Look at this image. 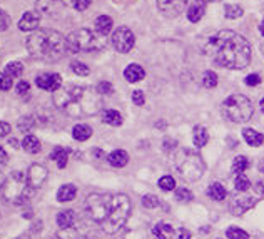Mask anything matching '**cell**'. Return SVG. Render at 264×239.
Returning <instances> with one entry per match:
<instances>
[{
  "instance_id": "cell-1",
  "label": "cell",
  "mask_w": 264,
  "mask_h": 239,
  "mask_svg": "<svg viewBox=\"0 0 264 239\" xmlns=\"http://www.w3.org/2000/svg\"><path fill=\"white\" fill-rule=\"evenodd\" d=\"M85 211L90 221L96 222L104 233L116 234L131 216V199L125 194H90L85 199Z\"/></svg>"
},
{
  "instance_id": "cell-2",
  "label": "cell",
  "mask_w": 264,
  "mask_h": 239,
  "mask_svg": "<svg viewBox=\"0 0 264 239\" xmlns=\"http://www.w3.org/2000/svg\"><path fill=\"white\" fill-rule=\"evenodd\" d=\"M206 54L214 59L221 67L239 70L251 62V45L243 35L232 30H221L209 37Z\"/></svg>"
},
{
  "instance_id": "cell-3",
  "label": "cell",
  "mask_w": 264,
  "mask_h": 239,
  "mask_svg": "<svg viewBox=\"0 0 264 239\" xmlns=\"http://www.w3.org/2000/svg\"><path fill=\"white\" fill-rule=\"evenodd\" d=\"M30 57L37 60H59L69 54L67 39L61 32L50 29H42L29 35L25 42Z\"/></svg>"
},
{
  "instance_id": "cell-4",
  "label": "cell",
  "mask_w": 264,
  "mask_h": 239,
  "mask_svg": "<svg viewBox=\"0 0 264 239\" xmlns=\"http://www.w3.org/2000/svg\"><path fill=\"white\" fill-rule=\"evenodd\" d=\"M35 187L30 184L25 172L15 171L3 181L0 187V199L12 206H23L32 199Z\"/></svg>"
},
{
  "instance_id": "cell-5",
  "label": "cell",
  "mask_w": 264,
  "mask_h": 239,
  "mask_svg": "<svg viewBox=\"0 0 264 239\" xmlns=\"http://www.w3.org/2000/svg\"><path fill=\"white\" fill-rule=\"evenodd\" d=\"M174 166L179 176L187 182H196L198 179L203 178L206 171V164L198 152L191 149H179L174 156Z\"/></svg>"
},
{
  "instance_id": "cell-6",
  "label": "cell",
  "mask_w": 264,
  "mask_h": 239,
  "mask_svg": "<svg viewBox=\"0 0 264 239\" xmlns=\"http://www.w3.org/2000/svg\"><path fill=\"white\" fill-rule=\"evenodd\" d=\"M65 39H67V50L70 54L96 52V50L104 49L105 44H107L104 35L89 29H79L70 35H67Z\"/></svg>"
},
{
  "instance_id": "cell-7",
  "label": "cell",
  "mask_w": 264,
  "mask_h": 239,
  "mask_svg": "<svg viewBox=\"0 0 264 239\" xmlns=\"http://www.w3.org/2000/svg\"><path fill=\"white\" fill-rule=\"evenodd\" d=\"M223 112L232 122H247L253 116V102L243 94H232L223 102Z\"/></svg>"
},
{
  "instance_id": "cell-8",
  "label": "cell",
  "mask_w": 264,
  "mask_h": 239,
  "mask_svg": "<svg viewBox=\"0 0 264 239\" xmlns=\"http://www.w3.org/2000/svg\"><path fill=\"white\" fill-rule=\"evenodd\" d=\"M85 96V87L82 85H67L64 89H59L54 92V102L59 107H69L70 104L81 102Z\"/></svg>"
},
{
  "instance_id": "cell-9",
  "label": "cell",
  "mask_w": 264,
  "mask_h": 239,
  "mask_svg": "<svg viewBox=\"0 0 264 239\" xmlns=\"http://www.w3.org/2000/svg\"><path fill=\"white\" fill-rule=\"evenodd\" d=\"M134 42H136L134 34L131 32V29H127V27H119V29L112 34V44L116 47L117 52H121V54H127L134 47Z\"/></svg>"
},
{
  "instance_id": "cell-10",
  "label": "cell",
  "mask_w": 264,
  "mask_h": 239,
  "mask_svg": "<svg viewBox=\"0 0 264 239\" xmlns=\"http://www.w3.org/2000/svg\"><path fill=\"white\" fill-rule=\"evenodd\" d=\"M258 199L251 198V196H246V194H236L232 196V199L229 201V209L234 216H241L246 211H249L253 207Z\"/></svg>"
},
{
  "instance_id": "cell-11",
  "label": "cell",
  "mask_w": 264,
  "mask_h": 239,
  "mask_svg": "<svg viewBox=\"0 0 264 239\" xmlns=\"http://www.w3.org/2000/svg\"><path fill=\"white\" fill-rule=\"evenodd\" d=\"M35 84H37V87L44 89V91L55 92V91L61 89L62 77L59 76V74H54V72H45V74H41V76L35 79Z\"/></svg>"
},
{
  "instance_id": "cell-12",
  "label": "cell",
  "mask_w": 264,
  "mask_h": 239,
  "mask_svg": "<svg viewBox=\"0 0 264 239\" xmlns=\"http://www.w3.org/2000/svg\"><path fill=\"white\" fill-rule=\"evenodd\" d=\"M189 0H157V9H159L165 17H176L184 10Z\"/></svg>"
},
{
  "instance_id": "cell-13",
  "label": "cell",
  "mask_w": 264,
  "mask_h": 239,
  "mask_svg": "<svg viewBox=\"0 0 264 239\" xmlns=\"http://www.w3.org/2000/svg\"><path fill=\"white\" fill-rule=\"evenodd\" d=\"M39 23H41V14L39 12H25L19 20V29L22 32H32L39 27Z\"/></svg>"
},
{
  "instance_id": "cell-14",
  "label": "cell",
  "mask_w": 264,
  "mask_h": 239,
  "mask_svg": "<svg viewBox=\"0 0 264 239\" xmlns=\"http://www.w3.org/2000/svg\"><path fill=\"white\" fill-rule=\"evenodd\" d=\"M27 178H29L30 184L37 189V187H41L42 182L47 179V169L44 166H41V164H32L29 172H27Z\"/></svg>"
},
{
  "instance_id": "cell-15",
  "label": "cell",
  "mask_w": 264,
  "mask_h": 239,
  "mask_svg": "<svg viewBox=\"0 0 264 239\" xmlns=\"http://www.w3.org/2000/svg\"><path fill=\"white\" fill-rule=\"evenodd\" d=\"M204 12H206V2H203V0H196L194 3H192L191 7H189L187 10V19L191 22H199L201 19H203Z\"/></svg>"
},
{
  "instance_id": "cell-16",
  "label": "cell",
  "mask_w": 264,
  "mask_h": 239,
  "mask_svg": "<svg viewBox=\"0 0 264 239\" xmlns=\"http://www.w3.org/2000/svg\"><path fill=\"white\" fill-rule=\"evenodd\" d=\"M77 196V187L74 184H64L61 186V189L57 191V201L59 202H69L74 201Z\"/></svg>"
},
{
  "instance_id": "cell-17",
  "label": "cell",
  "mask_w": 264,
  "mask_h": 239,
  "mask_svg": "<svg viewBox=\"0 0 264 239\" xmlns=\"http://www.w3.org/2000/svg\"><path fill=\"white\" fill-rule=\"evenodd\" d=\"M107 160L112 167H124L129 162V154L125 151H122V149H117V151L110 152Z\"/></svg>"
},
{
  "instance_id": "cell-18",
  "label": "cell",
  "mask_w": 264,
  "mask_h": 239,
  "mask_svg": "<svg viewBox=\"0 0 264 239\" xmlns=\"http://www.w3.org/2000/svg\"><path fill=\"white\" fill-rule=\"evenodd\" d=\"M55 221H57V224L61 229H70L74 226V222H76V216H74L72 211L65 209V211H61V213L57 214Z\"/></svg>"
},
{
  "instance_id": "cell-19",
  "label": "cell",
  "mask_w": 264,
  "mask_h": 239,
  "mask_svg": "<svg viewBox=\"0 0 264 239\" xmlns=\"http://www.w3.org/2000/svg\"><path fill=\"white\" fill-rule=\"evenodd\" d=\"M144 76H145L144 69L141 67V65H137V64H131L127 69L124 70V77L127 79V82H132V84H134V82L142 80Z\"/></svg>"
},
{
  "instance_id": "cell-20",
  "label": "cell",
  "mask_w": 264,
  "mask_h": 239,
  "mask_svg": "<svg viewBox=\"0 0 264 239\" xmlns=\"http://www.w3.org/2000/svg\"><path fill=\"white\" fill-rule=\"evenodd\" d=\"M243 136H244V140L253 147L261 146V144L264 142V136L261 134V132L254 131V129H244Z\"/></svg>"
},
{
  "instance_id": "cell-21",
  "label": "cell",
  "mask_w": 264,
  "mask_h": 239,
  "mask_svg": "<svg viewBox=\"0 0 264 239\" xmlns=\"http://www.w3.org/2000/svg\"><path fill=\"white\" fill-rule=\"evenodd\" d=\"M152 233H154L156 239H169L174 236V228L171 224H165V222H159V224L154 226Z\"/></svg>"
},
{
  "instance_id": "cell-22",
  "label": "cell",
  "mask_w": 264,
  "mask_h": 239,
  "mask_svg": "<svg viewBox=\"0 0 264 239\" xmlns=\"http://www.w3.org/2000/svg\"><path fill=\"white\" fill-rule=\"evenodd\" d=\"M112 19L109 17V15H101V17H97L96 20V32H99L101 35H107L110 30H112Z\"/></svg>"
},
{
  "instance_id": "cell-23",
  "label": "cell",
  "mask_w": 264,
  "mask_h": 239,
  "mask_svg": "<svg viewBox=\"0 0 264 239\" xmlns=\"http://www.w3.org/2000/svg\"><path fill=\"white\" fill-rule=\"evenodd\" d=\"M72 136L76 140L84 142V140H87L89 137L92 136V129H90L87 124H77V125H74V129H72Z\"/></svg>"
},
{
  "instance_id": "cell-24",
  "label": "cell",
  "mask_w": 264,
  "mask_h": 239,
  "mask_svg": "<svg viewBox=\"0 0 264 239\" xmlns=\"http://www.w3.org/2000/svg\"><path fill=\"white\" fill-rule=\"evenodd\" d=\"M192 140H194V146L198 149L204 147L207 144V140H209V134H207V131L203 127V125H196L194 127V137H192Z\"/></svg>"
},
{
  "instance_id": "cell-25",
  "label": "cell",
  "mask_w": 264,
  "mask_h": 239,
  "mask_svg": "<svg viewBox=\"0 0 264 239\" xmlns=\"http://www.w3.org/2000/svg\"><path fill=\"white\" fill-rule=\"evenodd\" d=\"M50 159L52 160H55L57 162V166L61 167H65L67 166V159H69V151L67 149H64V147H61V146H57L52 151V154H50Z\"/></svg>"
},
{
  "instance_id": "cell-26",
  "label": "cell",
  "mask_w": 264,
  "mask_h": 239,
  "mask_svg": "<svg viewBox=\"0 0 264 239\" xmlns=\"http://www.w3.org/2000/svg\"><path fill=\"white\" fill-rule=\"evenodd\" d=\"M22 147L25 149L29 154H37V152H41V140L37 139L35 136H25V139H23L22 142Z\"/></svg>"
},
{
  "instance_id": "cell-27",
  "label": "cell",
  "mask_w": 264,
  "mask_h": 239,
  "mask_svg": "<svg viewBox=\"0 0 264 239\" xmlns=\"http://www.w3.org/2000/svg\"><path fill=\"white\" fill-rule=\"evenodd\" d=\"M207 196H209L211 199H214V201H224V198H226V189H224L223 184L214 182L207 187Z\"/></svg>"
},
{
  "instance_id": "cell-28",
  "label": "cell",
  "mask_w": 264,
  "mask_h": 239,
  "mask_svg": "<svg viewBox=\"0 0 264 239\" xmlns=\"http://www.w3.org/2000/svg\"><path fill=\"white\" fill-rule=\"evenodd\" d=\"M54 239H90V238H87L82 233H79V231H76L74 228H70V229H61L54 236Z\"/></svg>"
},
{
  "instance_id": "cell-29",
  "label": "cell",
  "mask_w": 264,
  "mask_h": 239,
  "mask_svg": "<svg viewBox=\"0 0 264 239\" xmlns=\"http://www.w3.org/2000/svg\"><path fill=\"white\" fill-rule=\"evenodd\" d=\"M102 120L109 125H121L122 124V116H121V112L109 109V111L102 112Z\"/></svg>"
},
{
  "instance_id": "cell-30",
  "label": "cell",
  "mask_w": 264,
  "mask_h": 239,
  "mask_svg": "<svg viewBox=\"0 0 264 239\" xmlns=\"http://www.w3.org/2000/svg\"><path fill=\"white\" fill-rule=\"evenodd\" d=\"M249 166H251V162L246 156H238V158L234 159V162H232V172H234L236 176L243 174L246 169H249Z\"/></svg>"
},
{
  "instance_id": "cell-31",
  "label": "cell",
  "mask_w": 264,
  "mask_h": 239,
  "mask_svg": "<svg viewBox=\"0 0 264 239\" xmlns=\"http://www.w3.org/2000/svg\"><path fill=\"white\" fill-rule=\"evenodd\" d=\"M251 187V181L247 179V176L244 174H238L234 179V189L238 191V193H246L247 189Z\"/></svg>"
},
{
  "instance_id": "cell-32",
  "label": "cell",
  "mask_w": 264,
  "mask_h": 239,
  "mask_svg": "<svg viewBox=\"0 0 264 239\" xmlns=\"http://www.w3.org/2000/svg\"><path fill=\"white\" fill-rule=\"evenodd\" d=\"M3 72H5L9 77H12V79H15V77H20L22 76L23 65L20 64V62H10V64H7V67H5Z\"/></svg>"
},
{
  "instance_id": "cell-33",
  "label": "cell",
  "mask_w": 264,
  "mask_h": 239,
  "mask_svg": "<svg viewBox=\"0 0 264 239\" xmlns=\"http://www.w3.org/2000/svg\"><path fill=\"white\" fill-rule=\"evenodd\" d=\"M37 9L42 14H50V12H57V0H39Z\"/></svg>"
},
{
  "instance_id": "cell-34",
  "label": "cell",
  "mask_w": 264,
  "mask_h": 239,
  "mask_svg": "<svg viewBox=\"0 0 264 239\" xmlns=\"http://www.w3.org/2000/svg\"><path fill=\"white\" fill-rule=\"evenodd\" d=\"M203 84H204V87H207V89H214L216 85H218V74L212 72V70H207V72H204Z\"/></svg>"
},
{
  "instance_id": "cell-35",
  "label": "cell",
  "mask_w": 264,
  "mask_h": 239,
  "mask_svg": "<svg viewBox=\"0 0 264 239\" xmlns=\"http://www.w3.org/2000/svg\"><path fill=\"white\" fill-rule=\"evenodd\" d=\"M244 14L241 5H226L224 7V15L227 19H238Z\"/></svg>"
},
{
  "instance_id": "cell-36",
  "label": "cell",
  "mask_w": 264,
  "mask_h": 239,
  "mask_svg": "<svg viewBox=\"0 0 264 239\" xmlns=\"http://www.w3.org/2000/svg\"><path fill=\"white\" fill-rule=\"evenodd\" d=\"M159 187L162 191H172L176 189V179L172 176H164L159 179Z\"/></svg>"
},
{
  "instance_id": "cell-37",
  "label": "cell",
  "mask_w": 264,
  "mask_h": 239,
  "mask_svg": "<svg viewBox=\"0 0 264 239\" xmlns=\"http://www.w3.org/2000/svg\"><path fill=\"white\" fill-rule=\"evenodd\" d=\"M227 239H249V234L239 228H229L226 233Z\"/></svg>"
},
{
  "instance_id": "cell-38",
  "label": "cell",
  "mask_w": 264,
  "mask_h": 239,
  "mask_svg": "<svg viewBox=\"0 0 264 239\" xmlns=\"http://www.w3.org/2000/svg\"><path fill=\"white\" fill-rule=\"evenodd\" d=\"M176 199L177 201H184V202H189L192 199V193L186 187H179L176 189Z\"/></svg>"
},
{
  "instance_id": "cell-39",
  "label": "cell",
  "mask_w": 264,
  "mask_h": 239,
  "mask_svg": "<svg viewBox=\"0 0 264 239\" xmlns=\"http://www.w3.org/2000/svg\"><path fill=\"white\" fill-rule=\"evenodd\" d=\"M72 70L77 74V76H81V77H85V76H89V67L85 64H82V62H72Z\"/></svg>"
},
{
  "instance_id": "cell-40",
  "label": "cell",
  "mask_w": 264,
  "mask_h": 239,
  "mask_svg": "<svg viewBox=\"0 0 264 239\" xmlns=\"http://www.w3.org/2000/svg\"><path fill=\"white\" fill-rule=\"evenodd\" d=\"M142 206L147 207V209H152V207H157L159 206V199L156 198V196L152 194H147L142 198Z\"/></svg>"
},
{
  "instance_id": "cell-41",
  "label": "cell",
  "mask_w": 264,
  "mask_h": 239,
  "mask_svg": "<svg viewBox=\"0 0 264 239\" xmlns=\"http://www.w3.org/2000/svg\"><path fill=\"white\" fill-rule=\"evenodd\" d=\"M15 91H17V94L20 97H27L30 94V84H29V82H25V80H20L17 84V87H15Z\"/></svg>"
},
{
  "instance_id": "cell-42",
  "label": "cell",
  "mask_w": 264,
  "mask_h": 239,
  "mask_svg": "<svg viewBox=\"0 0 264 239\" xmlns=\"http://www.w3.org/2000/svg\"><path fill=\"white\" fill-rule=\"evenodd\" d=\"M9 89H12V77L5 72H0V91H9Z\"/></svg>"
},
{
  "instance_id": "cell-43",
  "label": "cell",
  "mask_w": 264,
  "mask_h": 239,
  "mask_svg": "<svg viewBox=\"0 0 264 239\" xmlns=\"http://www.w3.org/2000/svg\"><path fill=\"white\" fill-rule=\"evenodd\" d=\"M9 25H10V17L7 15V12H3L0 9V32L9 29Z\"/></svg>"
},
{
  "instance_id": "cell-44",
  "label": "cell",
  "mask_w": 264,
  "mask_h": 239,
  "mask_svg": "<svg viewBox=\"0 0 264 239\" xmlns=\"http://www.w3.org/2000/svg\"><path fill=\"white\" fill-rule=\"evenodd\" d=\"M144 100H145V97H144L142 91H134L132 92V102L136 105H144Z\"/></svg>"
},
{
  "instance_id": "cell-45",
  "label": "cell",
  "mask_w": 264,
  "mask_h": 239,
  "mask_svg": "<svg viewBox=\"0 0 264 239\" xmlns=\"http://www.w3.org/2000/svg\"><path fill=\"white\" fill-rule=\"evenodd\" d=\"M97 92L99 94H110L112 92V84L110 82H101L99 85H97Z\"/></svg>"
},
{
  "instance_id": "cell-46",
  "label": "cell",
  "mask_w": 264,
  "mask_h": 239,
  "mask_svg": "<svg viewBox=\"0 0 264 239\" xmlns=\"http://www.w3.org/2000/svg\"><path fill=\"white\" fill-rule=\"evenodd\" d=\"M72 5L76 10H85L90 5V0H72Z\"/></svg>"
},
{
  "instance_id": "cell-47",
  "label": "cell",
  "mask_w": 264,
  "mask_h": 239,
  "mask_svg": "<svg viewBox=\"0 0 264 239\" xmlns=\"http://www.w3.org/2000/svg\"><path fill=\"white\" fill-rule=\"evenodd\" d=\"M244 82H246L247 85H259L261 84V77H259L258 74H249Z\"/></svg>"
},
{
  "instance_id": "cell-48",
  "label": "cell",
  "mask_w": 264,
  "mask_h": 239,
  "mask_svg": "<svg viewBox=\"0 0 264 239\" xmlns=\"http://www.w3.org/2000/svg\"><path fill=\"white\" fill-rule=\"evenodd\" d=\"M9 132H10V125L7 122H0V139L9 136Z\"/></svg>"
},
{
  "instance_id": "cell-49",
  "label": "cell",
  "mask_w": 264,
  "mask_h": 239,
  "mask_svg": "<svg viewBox=\"0 0 264 239\" xmlns=\"http://www.w3.org/2000/svg\"><path fill=\"white\" fill-rule=\"evenodd\" d=\"M7 162H9V154H7V152L3 151V147L0 146V167L7 166Z\"/></svg>"
},
{
  "instance_id": "cell-50",
  "label": "cell",
  "mask_w": 264,
  "mask_h": 239,
  "mask_svg": "<svg viewBox=\"0 0 264 239\" xmlns=\"http://www.w3.org/2000/svg\"><path fill=\"white\" fill-rule=\"evenodd\" d=\"M176 239H191V233H189L187 229L181 228L179 231H177V234H176Z\"/></svg>"
},
{
  "instance_id": "cell-51",
  "label": "cell",
  "mask_w": 264,
  "mask_h": 239,
  "mask_svg": "<svg viewBox=\"0 0 264 239\" xmlns=\"http://www.w3.org/2000/svg\"><path fill=\"white\" fill-rule=\"evenodd\" d=\"M10 144H12V147H20V146H19V140H15V139H12Z\"/></svg>"
},
{
  "instance_id": "cell-52",
  "label": "cell",
  "mask_w": 264,
  "mask_h": 239,
  "mask_svg": "<svg viewBox=\"0 0 264 239\" xmlns=\"http://www.w3.org/2000/svg\"><path fill=\"white\" fill-rule=\"evenodd\" d=\"M17 239H32V238H30V234L25 233V234H22V236H19Z\"/></svg>"
},
{
  "instance_id": "cell-53",
  "label": "cell",
  "mask_w": 264,
  "mask_h": 239,
  "mask_svg": "<svg viewBox=\"0 0 264 239\" xmlns=\"http://www.w3.org/2000/svg\"><path fill=\"white\" fill-rule=\"evenodd\" d=\"M259 30H261V34L264 35V19H263V22H261V25H259Z\"/></svg>"
},
{
  "instance_id": "cell-54",
  "label": "cell",
  "mask_w": 264,
  "mask_h": 239,
  "mask_svg": "<svg viewBox=\"0 0 264 239\" xmlns=\"http://www.w3.org/2000/svg\"><path fill=\"white\" fill-rule=\"evenodd\" d=\"M259 171H261V172H263V174H264V160H263V162H261V164H259Z\"/></svg>"
},
{
  "instance_id": "cell-55",
  "label": "cell",
  "mask_w": 264,
  "mask_h": 239,
  "mask_svg": "<svg viewBox=\"0 0 264 239\" xmlns=\"http://www.w3.org/2000/svg\"><path fill=\"white\" fill-rule=\"evenodd\" d=\"M259 49H261V52H263V56H264V40L261 42V45H259Z\"/></svg>"
},
{
  "instance_id": "cell-56",
  "label": "cell",
  "mask_w": 264,
  "mask_h": 239,
  "mask_svg": "<svg viewBox=\"0 0 264 239\" xmlns=\"http://www.w3.org/2000/svg\"><path fill=\"white\" fill-rule=\"evenodd\" d=\"M261 111H263V112H264V99H263V100H261Z\"/></svg>"
},
{
  "instance_id": "cell-57",
  "label": "cell",
  "mask_w": 264,
  "mask_h": 239,
  "mask_svg": "<svg viewBox=\"0 0 264 239\" xmlns=\"http://www.w3.org/2000/svg\"><path fill=\"white\" fill-rule=\"evenodd\" d=\"M203 2H218V0H203Z\"/></svg>"
},
{
  "instance_id": "cell-58",
  "label": "cell",
  "mask_w": 264,
  "mask_h": 239,
  "mask_svg": "<svg viewBox=\"0 0 264 239\" xmlns=\"http://www.w3.org/2000/svg\"><path fill=\"white\" fill-rule=\"evenodd\" d=\"M249 239H263V238H249Z\"/></svg>"
}]
</instances>
